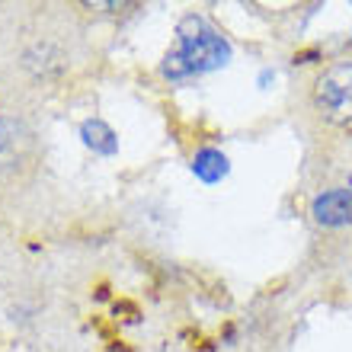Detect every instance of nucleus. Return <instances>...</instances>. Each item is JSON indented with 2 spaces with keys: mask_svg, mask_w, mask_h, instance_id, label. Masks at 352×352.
Returning <instances> with one entry per match:
<instances>
[{
  "mask_svg": "<svg viewBox=\"0 0 352 352\" xmlns=\"http://www.w3.org/2000/svg\"><path fill=\"white\" fill-rule=\"evenodd\" d=\"M228 42L214 32L205 19L186 16L179 26V52L167 58L164 74L167 77H186L195 71H214L228 61Z\"/></svg>",
  "mask_w": 352,
  "mask_h": 352,
  "instance_id": "1",
  "label": "nucleus"
},
{
  "mask_svg": "<svg viewBox=\"0 0 352 352\" xmlns=\"http://www.w3.org/2000/svg\"><path fill=\"white\" fill-rule=\"evenodd\" d=\"M314 102L327 119L352 122V61H340L317 77Z\"/></svg>",
  "mask_w": 352,
  "mask_h": 352,
  "instance_id": "2",
  "label": "nucleus"
},
{
  "mask_svg": "<svg viewBox=\"0 0 352 352\" xmlns=\"http://www.w3.org/2000/svg\"><path fill=\"white\" fill-rule=\"evenodd\" d=\"M32 151H36V135L29 131L26 122L0 116V173H10V170L29 164Z\"/></svg>",
  "mask_w": 352,
  "mask_h": 352,
  "instance_id": "3",
  "label": "nucleus"
},
{
  "mask_svg": "<svg viewBox=\"0 0 352 352\" xmlns=\"http://www.w3.org/2000/svg\"><path fill=\"white\" fill-rule=\"evenodd\" d=\"M314 218L327 228H343L352 224V192L349 189H330L314 199Z\"/></svg>",
  "mask_w": 352,
  "mask_h": 352,
  "instance_id": "4",
  "label": "nucleus"
},
{
  "mask_svg": "<svg viewBox=\"0 0 352 352\" xmlns=\"http://www.w3.org/2000/svg\"><path fill=\"white\" fill-rule=\"evenodd\" d=\"M195 173L202 176V179H208V183H212V179H218V176L224 173V157L221 154H218V151H202V154H199V157H195Z\"/></svg>",
  "mask_w": 352,
  "mask_h": 352,
  "instance_id": "5",
  "label": "nucleus"
},
{
  "mask_svg": "<svg viewBox=\"0 0 352 352\" xmlns=\"http://www.w3.org/2000/svg\"><path fill=\"white\" fill-rule=\"evenodd\" d=\"M84 135H87V144L102 154H112L116 151V141H112V131L102 125V122H87L84 125Z\"/></svg>",
  "mask_w": 352,
  "mask_h": 352,
  "instance_id": "6",
  "label": "nucleus"
}]
</instances>
